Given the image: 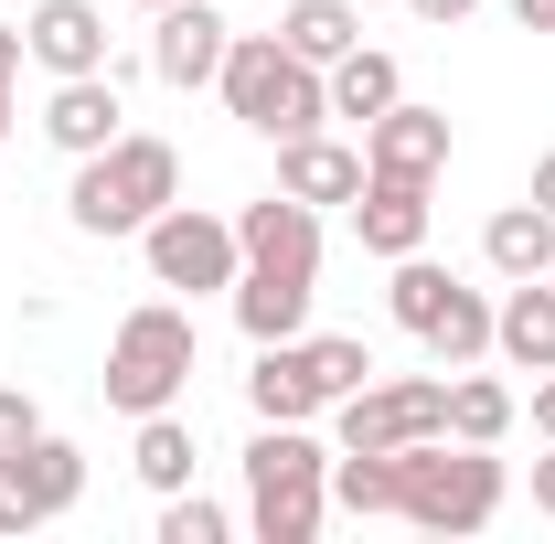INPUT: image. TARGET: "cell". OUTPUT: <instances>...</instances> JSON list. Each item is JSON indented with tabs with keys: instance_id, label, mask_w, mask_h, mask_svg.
<instances>
[{
	"instance_id": "6da1fadb",
	"label": "cell",
	"mask_w": 555,
	"mask_h": 544,
	"mask_svg": "<svg viewBox=\"0 0 555 544\" xmlns=\"http://www.w3.org/2000/svg\"><path fill=\"white\" fill-rule=\"evenodd\" d=\"M502 491L513 480L481 438H406L396 449V523H416V534H481Z\"/></svg>"
},
{
	"instance_id": "7a4b0ae2",
	"label": "cell",
	"mask_w": 555,
	"mask_h": 544,
	"mask_svg": "<svg viewBox=\"0 0 555 544\" xmlns=\"http://www.w3.org/2000/svg\"><path fill=\"white\" fill-rule=\"evenodd\" d=\"M160 204H182V150L171 139H150V129H118L107 150H86L75 160V235H139Z\"/></svg>"
},
{
	"instance_id": "3957f363",
	"label": "cell",
	"mask_w": 555,
	"mask_h": 544,
	"mask_svg": "<svg viewBox=\"0 0 555 544\" xmlns=\"http://www.w3.org/2000/svg\"><path fill=\"white\" fill-rule=\"evenodd\" d=\"M321 523H332V449L310 427H257V449H246V534L310 544Z\"/></svg>"
},
{
	"instance_id": "277c9868",
	"label": "cell",
	"mask_w": 555,
	"mask_h": 544,
	"mask_svg": "<svg viewBox=\"0 0 555 544\" xmlns=\"http://www.w3.org/2000/svg\"><path fill=\"white\" fill-rule=\"evenodd\" d=\"M214 86H224V107H235V118H246L257 139H310L321 118H332V75H321V65H299L278 33H235Z\"/></svg>"
},
{
	"instance_id": "5b68a950",
	"label": "cell",
	"mask_w": 555,
	"mask_h": 544,
	"mask_svg": "<svg viewBox=\"0 0 555 544\" xmlns=\"http://www.w3.org/2000/svg\"><path fill=\"white\" fill-rule=\"evenodd\" d=\"M107 406L129 416H160L182 385H193V310H171V299H139L129 321H118V341H107Z\"/></svg>"
},
{
	"instance_id": "8992f818",
	"label": "cell",
	"mask_w": 555,
	"mask_h": 544,
	"mask_svg": "<svg viewBox=\"0 0 555 544\" xmlns=\"http://www.w3.org/2000/svg\"><path fill=\"white\" fill-rule=\"evenodd\" d=\"M75 502H86V449L75 438L33 427V438L0 449V534H43V523H65Z\"/></svg>"
},
{
	"instance_id": "52a82bcc",
	"label": "cell",
	"mask_w": 555,
	"mask_h": 544,
	"mask_svg": "<svg viewBox=\"0 0 555 544\" xmlns=\"http://www.w3.org/2000/svg\"><path fill=\"white\" fill-rule=\"evenodd\" d=\"M139 257H150V277L160 288H235V268H246V246H235V213H204V204H160L150 224H139Z\"/></svg>"
},
{
	"instance_id": "ba28073f",
	"label": "cell",
	"mask_w": 555,
	"mask_h": 544,
	"mask_svg": "<svg viewBox=\"0 0 555 544\" xmlns=\"http://www.w3.org/2000/svg\"><path fill=\"white\" fill-rule=\"evenodd\" d=\"M332 416H343V449H406V438H449V385H438V374H385V385H352Z\"/></svg>"
},
{
	"instance_id": "9c48e42d",
	"label": "cell",
	"mask_w": 555,
	"mask_h": 544,
	"mask_svg": "<svg viewBox=\"0 0 555 544\" xmlns=\"http://www.w3.org/2000/svg\"><path fill=\"white\" fill-rule=\"evenodd\" d=\"M224 43H235V22L214 11V0H171V11H150V75L171 86V96H193L224 75Z\"/></svg>"
},
{
	"instance_id": "30bf717a",
	"label": "cell",
	"mask_w": 555,
	"mask_h": 544,
	"mask_svg": "<svg viewBox=\"0 0 555 544\" xmlns=\"http://www.w3.org/2000/svg\"><path fill=\"white\" fill-rule=\"evenodd\" d=\"M363 171H396V182H438L449 171V107H416L396 96L374 129H363Z\"/></svg>"
},
{
	"instance_id": "8fae6325",
	"label": "cell",
	"mask_w": 555,
	"mask_h": 544,
	"mask_svg": "<svg viewBox=\"0 0 555 544\" xmlns=\"http://www.w3.org/2000/svg\"><path fill=\"white\" fill-rule=\"evenodd\" d=\"M235 246H246V268L321 277V204H299V193H268V204L235 213Z\"/></svg>"
},
{
	"instance_id": "7c38bea8",
	"label": "cell",
	"mask_w": 555,
	"mask_h": 544,
	"mask_svg": "<svg viewBox=\"0 0 555 544\" xmlns=\"http://www.w3.org/2000/svg\"><path fill=\"white\" fill-rule=\"evenodd\" d=\"M352 235H363V257H416L427 246V182H396V171H363V193H352Z\"/></svg>"
},
{
	"instance_id": "4fadbf2b",
	"label": "cell",
	"mask_w": 555,
	"mask_h": 544,
	"mask_svg": "<svg viewBox=\"0 0 555 544\" xmlns=\"http://www.w3.org/2000/svg\"><path fill=\"white\" fill-rule=\"evenodd\" d=\"M246 406H257V427H310V416L332 406V385L310 374V341H257Z\"/></svg>"
},
{
	"instance_id": "5bb4252c",
	"label": "cell",
	"mask_w": 555,
	"mask_h": 544,
	"mask_svg": "<svg viewBox=\"0 0 555 544\" xmlns=\"http://www.w3.org/2000/svg\"><path fill=\"white\" fill-rule=\"evenodd\" d=\"M22 43H33L43 75H107V11L96 0H43L22 22Z\"/></svg>"
},
{
	"instance_id": "9a60e30c",
	"label": "cell",
	"mask_w": 555,
	"mask_h": 544,
	"mask_svg": "<svg viewBox=\"0 0 555 544\" xmlns=\"http://www.w3.org/2000/svg\"><path fill=\"white\" fill-rule=\"evenodd\" d=\"M118 75H54V96H43V139L65 150V160H86V150H107L118 139Z\"/></svg>"
},
{
	"instance_id": "2e32d148",
	"label": "cell",
	"mask_w": 555,
	"mask_h": 544,
	"mask_svg": "<svg viewBox=\"0 0 555 544\" xmlns=\"http://www.w3.org/2000/svg\"><path fill=\"white\" fill-rule=\"evenodd\" d=\"M235 332L246 341H299L310 332V299H321V277H288V268H235Z\"/></svg>"
},
{
	"instance_id": "e0dca14e",
	"label": "cell",
	"mask_w": 555,
	"mask_h": 544,
	"mask_svg": "<svg viewBox=\"0 0 555 544\" xmlns=\"http://www.w3.org/2000/svg\"><path fill=\"white\" fill-rule=\"evenodd\" d=\"M491 352L524 374H555V277H513V299H491Z\"/></svg>"
},
{
	"instance_id": "ac0fdd59",
	"label": "cell",
	"mask_w": 555,
	"mask_h": 544,
	"mask_svg": "<svg viewBox=\"0 0 555 544\" xmlns=\"http://www.w3.org/2000/svg\"><path fill=\"white\" fill-rule=\"evenodd\" d=\"M278 193H299V204H352L363 193V150H343V139H278Z\"/></svg>"
},
{
	"instance_id": "d6986e66",
	"label": "cell",
	"mask_w": 555,
	"mask_h": 544,
	"mask_svg": "<svg viewBox=\"0 0 555 544\" xmlns=\"http://www.w3.org/2000/svg\"><path fill=\"white\" fill-rule=\"evenodd\" d=\"M481 257H491V277H555V213L524 193V204H502L481 224Z\"/></svg>"
},
{
	"instance_id": "ffe728a7",
	"label": "cell",
	"mask_w": 555,
	"mask_h": 544,
	"mask_svg": "<svg viewBox=\"0 0 555 544\" xmlns=\"http://www.w3.org/2000/svg\"><path fill=\"white\" fill-rule=\"evenodd\" d=\"M278 43H288L299 65L332 75L352 43H363V11H352V0H288V11H278Z\"/></svg>"
},
{
	"instance_id": "44dd1931",
	"label": "cell",
	"mask_w": 555,
	"mask_h": 544,
	"mask_svg": "<svg viewBox=\"0 0 555 544\" xmlns=\"http://www.w3.org/2000/svg\"><path fill=\"white\" fill-rule=\"evenodd\" d=\"M396 96H406V75H396V54H374V43H352L343 65H332V118H363L374 129Z\"/></svg>"
},
{
	"instance_id": "7402d4cb",
	"label": "cell",
	"mask_w": 555,
	"mask_h": 544,
	"mask_svg": "<svg viewBox=\"0 0 555 544\" xmlns=\"http://www.w3.org/2000/svg\"><path fill=\"white\" fill-rule=\"evenodd\" d=\"M129 470L150 480V491H193V427L160 406V416H139V449H129Z\"/></svg>"
},
{
	"instance_id": "603a6c76",
	"label": "cell",
	"mask_w": 555,
	"mask_h": 544,
	"mask_svg": "<svg viewBox=\"0 0 555 544\" xmlns=\"http://www.w3.org/2000/svg\"><path fill=\"white\" fill-rule=\"evenodd\" d=\"M416 341H427L449 374H460V363H481V352H491V299H481V288H449V310H438Z\"/></svg>"
},
{
	"instance_id": "cb8c5ba5",
	"label": "cell",
	"mask_w": 555,
	"mask_h": 544,
	"mask_svg": "<svg viewBox=\"0 0 555 544\" xmlns=\"http://www.w3.org/2000/svg\"><path fill=\"white\" fill-rule=\"evenodd\" d=\"M332 502H343L352 523L396 513V449H343V459H332Z\"/></svg>"
},
{
	"instance_id": "d4e9b609",
	"label": "cell",
	"mask_w": 555,
	"mask_h": 544,
	"mask_svg": "<svg viewBox=\"0 0 555 544\" xmlns=\"http://www.w3.org/2000/svg\"><path fill=\"white\" fill-rule=\"evenodd\" d=\"M502 427H513V385H491V374H449V438H481V449H502Z\"/></svg>"
},
{
	"instance_id": "484cf974",
	"label": "cell",
	"mask_w": 555,
	"mask_h": 544,
	"mask_svg": "<svg viewBox=\"0 0 555 544\" xmlns=\"http://www.w3.org/2000/svg\"><path fill=\"white\" fill-rule=\"evenodd\" d=\"M449 288H460V277L427 268V246H416V257H396V321H406V332H427V321L449 310Z\"/></svg>"
},
{
	"instance_id": "4316f807",
	"label": "cell",
	"mask_w": 555,
	"mask_h": 544,
	"mask_svg": "<svg viewBox=\"0 0 555 544\" xmlns=\"http://www.w3.org/2000/svg\"><path fill=\"white\" fill-rule=\"evenodd\" d=\"M235 534V513L204 502V491H160V544H224Z\"/></svg>"
},
{
	"instance_id": "83f0119b",
	"label": "cell",
	"mask_w": 555,
	"mask_h": 544,
	"mask_svg": "<svg viewBox=\"0 0 555 544\" xmlns=\"http://www.w3.org/2000/svg\"><path fill=\"white\" fill-rule=\"evenodd\" d=\"M299 341H310V374L332 385V406H343L352 385H374V352H363L352 332H299Z\"/></svg>"
},
{
	"instance_id": "f1b7e54d",
	"label": "cell",
	"mask_w": 555,
	"mask_h": 544,
	"mask_svg": "<svg viewBox=\"0 0 555 544\" xmlns=\"http://www.w3.org/2000/svg\"><path fill=\"white\" fill-rule=\"evenodd\" d=\"M33 427H43V406H33L22 385H0V449H11V438H33Z\"/></svg>"
},
{
	"instance_id": "f546056e",
	"label": "cell",
	"mask_w": 555,
	"mask_h": 544,
	"mask_svg": "<svg viewBox=\"0 0 555 544\" xmlns=\"http://www.w3.org/2000/svg\"><path fill=\"white\" fill-rule=\"evenodd\" d=\"M416 22H438V33H449V22H470V11H481V0H406Z\"/></svg>"
},
{
	"instance_id": "4dcf8cb0",
	"label": "cell",
	"mask_w": 555,
	"mask_h": 544,
	"mask_svg": "<svg viewBox=\"0 0 555 544\" xmlns=\"http://www.w3.org/2000/svg\"><path fill=\"white\" fill-rule=\"evenodd\" d=\"M534 513L555 523V438H545V459H534Z\"/></svg>"
},
{
	"instance_id": "1f68e13d",
	"label": "cell",
	"mask_w": 555,
	"mask_h": 544,
	"mask_svg": "<svg viewBox=\"0 0 555 544\" xmlns=\"http://www.w3.org/2000/svg\"><path fill=\"white\" fill-rule=\"evenodd\" d=\"M513 22L524 33H555V0H513Z\"/></svg>"
},
{
	"instance_id": "d6a6232c",
	"label": "cell",
	"mask_w": 555,
	"mask_h": 544,
	"mask_svg": "<svg viewBox=\"0 0 555 544\" xmlns=\"http://www.w3.org/2000/svg\"><path fill=\"white\" fill-rule=\"evenodd\" d=\"M534 427L555 438V374H534Z\"/></svg>"
},
{
	"instance_id": "836d02e7",
	"label": "cell",
	"mask_w": 555,
	"mask_h": 544,
	"mask_svg": "<svg viewBox=\"0 0 555 544\" xmlns=\"http://www.w3.org/2000/svg\"><path fill=\"white\" fill-rule=\"evenodd\" d=\"M534 204L555 213V150H545V160H534Z\"/></svg>"
},
{
	"instance_id": "e575fe53",
	"label": "cell",
	"mask_w": 555,
	"mask_h": 544,
	"mask_svg": "<svg viewBox=\"0 0 555 544\" xmlns=\"http://www.w3.org/2000/svg\"><path fill=\"white\" fill-rule=\"evenodd\" d=\"M11 86H22V75H0V129H11Z\"/></svg>"
},
{
	"instance_id": "d590c367",
	"label": "cell",
	"mask_w": 555,
	"mask_h": 544,
	"mask_svg": "<svg viewBox=\"0 0 555 544\" xmlns=\"http://www.w3.org/2000/svg\"><path fill=\"white\" fill-rule=\"evenodd\" d=\"M139 11H171V0H139Z\"/></svg>"
}]
</instances>
